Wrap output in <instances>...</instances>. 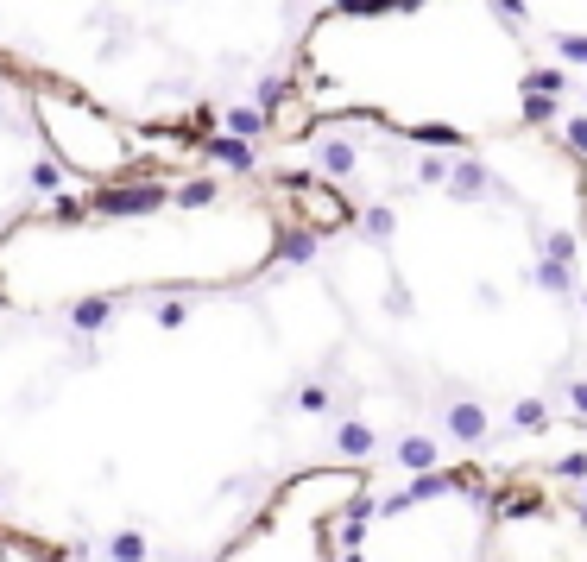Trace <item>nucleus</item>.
<instances>
[{
    "label": "nucleus",
    "instance_id": "1",
    "mask_svg": "<svg viewBox=\"0 0 587 562\" xmlns=\"http://www.w3.org/2000/svg\"><path fill=\"white\" fill-rule=\"evenodd\" d=\"M32 120L45 127L51 152L64 158L70 171H83V177H114L133 158V139H120V127H114V120H101L83 95H64V89L32 95Z\"/></svg>",
    "mask_w": 587,
    "mask_h": 562
},
{
    "label": "nucleus",
    "instance_id": "5",
    "mask_svg": "<svg viewBox=\"0 0 587 562\" xmlns=\"http://www.w3.org/2000/svg\"><path fill=\"white\" fill-rule=\"evenodd\" d=\"M0 499H7V487H0Z\"/></svg>",
    "mask_w": 587,
    "mask_h": 562
},
{
    "label": "nucleus",
    "instance_id": "3",
    "mask_svg": "<svg viewBox=\"0 0 587 562\" xmlns=\"http://www.w3.org/2000/svg\"><path fill=\"white\" fill-rule=\"evenodd\" d=\"M108 310H114L108 297H83V304L70 310V323H76V329H101V323H108Z\"/></svg>",
    "mask_w": 587,
    "mask_h": 562
},
{
    "label": "nucleus",
    "instance_id": "2",
    "mask_svg": "<svg viewBox=\"0 0 587 562\" xmlns=\"http://www.w3.org/2000/svg\"><path fill=\"white\" fill-rule=\"evenodd\" d=\"M64 177H70V165L57 152H38L32 165H26V184L38 190V196H64Z\"/></svg>",
    "mask_w": 587,
    "mask_h": 562
},
{
    "label": "nucleus",
    "instance_id": "4",
    "mask_svg": "<svg viewBox=\"0 0 587 562\" xmlns=\"http://www.w3.org/2000/svg\"><path fill=\"white\" fill-rule=\"evenodd\" d=\"M114 562H146V537L120 531V537H114Z\"/></svg>",
    "mask_w": 587,
    "mask_h": 562
}]
</instances>
